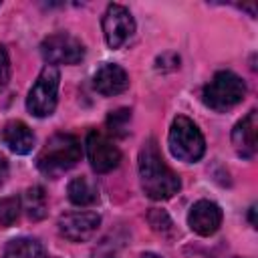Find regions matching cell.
Returning <instances> with one entry per match:
<instances>
[{
    "label": "cell",
    "mask_w": 258,
    "mask_h": 258,
    "mask_svg": "<svg viewBox=\"0 0 258 258\" xmlns=\"http://www.w3.org/2000/svg\"><path fill=\"white\" fill-rule=\"evenodd\" d=\"M139 179L145 196L157 202L173 198L181 187L177 173L163 161L155 139H147L139 151Z\"/></svg>",
    "instance_id": "1"
},
{
    "label": "cell",
    "mask_w": 258,
    "mask_h": 258,
    "mask_svg": "<svg viewBox=\"0 0 258 258\" xmlns=\"http://www.w3.org/2000/svg\"><path fill=\"white\" fill-rule=\"evenodd\" d=\"M79 159H81L79 139L71 133H54L40 149L36 157V165L44 175L56 177L69 171L71 167H75Z\"/></svg>",
    "instance_id": "2"
},
{
    "label": "cell",
    "mask_w": 258,
    "mask_h": 258,
    "mask_svg": "<svg viewBox=\"0 0 258 258\" xmlns=\"http://www.w3.org/2000/svg\"><path fill=\"white\" fill-rule=\"evenodd\" d=\"M167 145H169L171 155L185 163H196L206 153V139H204L202 131L185 115H177L171 121Z\"/></svg>",
    "instance_id": "3"
},
{
    "label": "cell",
    "mask_w": 258,
    "mask_h": 258,
    "mask_svg": "<svg viewBox=\"0 0 258 258\" xmlns=\"http://www.w3.org/2000/svg\"><path fill=\"white\" fill-rule=\"evenodd\" d=\"M246 95L244 81L232 71H218L202 91V101L214 111H228L242 103Z\"/></svg>",
    "instance_id": "4"
},
{
    "label": "cell",
    "mask_w": 258,
    "mask_h": 258,
    "mask_svg": "<svg viewBox=\"0 0 258 258\" xmlns=\"http://www.w3.org/2000/svg\"><path fill=\"white\" fill-rule=\"evenodd\" d=\"M58 85H60V73L56 67L46 64L38 73L34 85L28 91L26 97V109L34 117H48L52 115L58 99Z\"/></svg>",
    "instance_id": "5"
},
{
    "label": "cell",
    "mask_w": 258,
    "mask_h": 258,
    "mask_svg": "<svg viewBox=\"0 0 258 258\" xmlns=\"http://www.w3.org/2000/svg\"><path fill=\"white\" fill-rule=\"evenodd\" d=\"M40 56L46 64H77L85 56L83 42L69 32H54L40 42Z\"/></svg>",
    "instance_id": "6"
},
{
    "label": "cell",
    "mask_w": 258,
    "mask_h": 258,
    "mask_svg": "<svg viewBox=\"0 0 258 258\" xmlns=\"http://www.w3.org/2000/svg\"><path fill=\"white\" fill-rule=\"evenodd\" d=\"M103 36L109 48H121L135 32V20L129 12V8H125L123 4H109L103 20Z\"/></svg>",
    "instance_id": "7"
},
{
    "label": "cell",
    "mask_w": 258,
    "mask_h": 258,
    "mask_svg": "<svg viewBox=\"0 0 258 258\" xmlns=\"http://www.w3.org/2000/svg\"><path fill=\"white\" fill-rule=\"evenodd\" d=\"M85 149H87V157L91 167L97 173H109L113 171L119 161H121V151L119 147L103 133L99 131H91L85 139Z\"/></svg>",
    "instance_id": "8"
},
{
    "label": "cell",
    "mask_w": 258,
    "mask_h": 258,
    "mask_svg": "<svg viewBox=\"0 0 258 258\" xmlns=\"http://www.w3.org/2000/svg\"><path fill=\"white\" fill-rule=\"evenodd\" d=\"M58 232L71 242H87L95 236L101 226V216L97 212H69L58 218Z\"/></svg>",
    "instance_id": "9"
},
{
    "label": "cell",
    "mask_w": 258,
    "mask_h": 258,
    "mask_svg": "<svg viewBox=\"0 0 258 258\" xmlns=\"http://www.w3.org/2000/svg\"><path fill=\"white\" fill-rule=\"evenodd\" d=\"M232 145L244 159H252L258 149V111L252 109L232 129Z\"/></svg>",
    "instance_id": "10"
},
{
    "label": "cell",
    "mask_w": 258,
    "mask_h": 258,
    "mask_svg": "<svg viewBox=\"0 0 258 258\" xmlns=\"http://www.w3.org/2000/svg\"><path fill=\"white\" fill-rule=\"evenodd\" d=\"M187 226L200 236H212L222 226V210L216 202L200 200L189 208Z\"/></svg>",
    "instance_id": "11"
},
{
    "label": "cell",
    "mask_w": 258,
    "mask_h": 258,
    "mask_svg": "<svg viewBox=\"0 0 258 258\" xmlns=\"http://www.w3.org/2000/svg\"><path fill=\"white\" fill-rule=\"evenodd\" d=\"M93 87L103 97H113V95L123 93L129 87V75L123 67L115 64V62H105L95 71Z\"/></svg>",
    "instance_id": "12"
},
{
    "label": "cell",
    "mask_w": 258,
    "mask_h": 258,
    "mask_svg": "<svg viewBox=\"0 0 258 258\" xmlns=\"http://www.w3.org/2000/svg\"><path fill=\"white\" fill-rule=\"evenodd\" d=\"M0 137H2V143L16 155H26L34 147V133L22 121H8Z\"/></svg>",
    "instance_id": "13"
},
{
    "label": "cell",
    "mask_w": 258,
    "mask_h": 258,
    "mask_svg": "<svg viewBox=\"0 0 258 258\" xmlns=\"http://www.w3.org/2000/svg\"><path fill=\"white\" fill-rule=\"evenodd\" d=\"M67 194H69V200L75 204V206H91L99 200V189L97 185L81 175V177H75L69 181V187H67Z\"/></svg>",
    "instance_id": "14"
},
{
    "label": "cell",
    "mask_w": 258,
    "mask_h": 258,
    "mask_svg": "<svg viewBox=\"0 0 258 258\" xmlns=\"http://www.w3.org/2000/svg\"><path fill=\"white\" fill-rule=\"evenodd\" d=\"M20 206L26 210V216L30 220H42L46 216V194L40 185H32L24 191L22 200H20Z\"/></svg>",
    "instance_id": "15"
},
{
    "label": "cell",
    "mask_w": 258,
    "mask_h": 258,
    "mask_svg": "<svg viewBox=\"0 0 258 258\" xmlns=\"http://www.w3.org/2000/svg\"><path fill=\"white\" fill-rule=\"evenodd\" d=\"M42 246L34 238H14L4 248V258H40Z\"/></svg>",
    "instance_id": "16"
},
{
    "label": "cell",
    "mask_w": 258,
    "mask_h": 258,
    "mask_svg": "<svg viewBox=\"0 0 258 258\" xmlns=\"http://www.w3.org/2000/svg\"><path fill=\"white\" fill-rule=\"evenodd\" d=\"M20 200L16 196H8V198H0V226L2 228H10L18 216H20Z\"/></svg>",
    "instance_id": "17"
},
{
    "label": "cell",
    "mask_w": 258,
    "mask_h": 258,
    "mask_svg": "<svg viewBox=\"0 0 258 258\" xmlns=\"http://www.w3.org/2000/svg\"><path fill=\"white\" fill-rule=\"evenodd\" d=\"M129 121H131V111L125 109V107H121V109L109 113V117H107V127H109V131H111L113 135L123 137V135L127 133Z\"/></svg>",
    "instance_id": "18"
},
{
    "label": "cell",
    "mask_w": 258,
    "mask_h": 258,
    "mask_svg": "<svg viewBox=\"0 0 258 258\" xmlns=\"http://www.w3.org/2000/svg\"><path fill=\"white\" fill-rule=\"evenodd\" d=\"M147 220H149V224L153 226V230H157V232H167V230H171V220H169V216L163 212V210H151L149 212V216H147Z\"/></svg>",
    "instance_id": "19"
},
{
    "label": "cell",
    "mask_w": 258,
    "mask_h": 258,
    "mask_svg": "<svg viewBox=\"0 0 258 258\" xmlns=\"http://www.w3.org/2000/svg\"><path fill=\"white\" fill-rule=\"evenodd\" d=\"M10 81V56L6 48L0 44V89L6 87Z\"/></svg>",
    "instance_id": "20"
},
{
    "label": "cell",
    "mask_w": 258,
    "mask_h": 258,
    "mask_svg": "<svg viewBox=\"0 0 258 258\" xmlns=\"http://www.w3.org/2000/svg\"><path fill=\"white\" fill-rule=\"evenodd\" d=\"M155 62H157L155 67H157L159 71H175V69L179 67V56L173 54V52H165V54L157 56Z\"/></svg>",
    "instance_id": "21"
},
{
    "label": "cell",
    "mask_w": 258,
    "mask_h": 258,
    "mask_svg": "<svg viewBox=\"0 0 258 258\" xmlns=\"http://www.w3.org/2000/svg\"><path fill=\"white\" fill-rule=\"evenodd\" d=\"M93 258H117V254H115L113 248H109V246H99V248L93 252Z\"/></svg>",
    "instance_id": "22"
},
{
    "label": "cell",
    "mask_w": 258,
    "mask_h": 258,
    "mask_svg": "<svg viewBox=\"0 0 258 258\" xmlns=\"http://www.w3.org/2000/svg\"><path fill=\"white\" fill-rule=\"evenodd\" d=\"M6 177H8V159L0 155V185L6 181Z\"/></svg>",
    "instance_id": "23"
},
{
    "label": "cell",
    "mask_w": 258,
    "mask_h": 258,
    "mask_svg": "<svg viewBox=\"0 0 258 258\" xmlns=\"http://www.w3.org/2000/svg\"><path fill=\"white\" fill-rule=\"evenodd\" d=\"M254 214H256V206H252V208H250V216H248V218H250V224L256 228V218H254Z\"/></svg>",
    "instance_id": "24"
},
{
    "label": "cell",
    "mask_w": 258,
    "mask_h": 258,
    "mask_svg": "<svg viewBox=\"0 0 258 258\" xmlns=\"http://www.w3.org/2000/svg\"><path fill=\"white\" fill-rule=\"evenodd\" d=\"M139 258H161V256H157V254H153V252H145V254H141Z\"/></svg>",
    "instance_id": "25"
}]
</instances>
